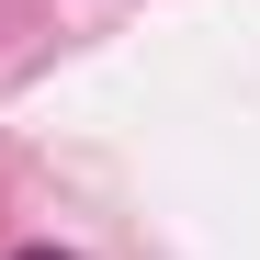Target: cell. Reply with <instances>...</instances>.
<instances>
[{
	"instance_id": "1",
	"label": "cell",
	"mask_w": 260,
	"mask_h": 260,
	"mask_svg": "<svg viewBox=\"0 0 260 260\" xmlns=\"http://www.w3.org/2000/svg\"><path fill=\"white\" fill-rule=\"evenodd\" d=\"M12 260H68V249H12Z\"/></svg>"
}]
</instances>
